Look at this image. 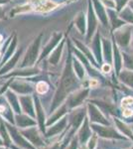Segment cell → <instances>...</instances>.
Returning a JSON list of instances; mask_svg holds the SVG:
<instances>
[{
  "label": "cell",
  "mask_w": 133,
  "mask_h": 149,
  "mask_svg": "<svg viewBox=\"0 0 133 149\" xmlns=\"http://www.w3.org/2000/svg\"><path fill=\"white\" fill-rule=\"evenodd\" d=\"M41 37H42V35H40L37 39L34 40V42L31 44V46L29 47L28 51L26 53L25 60H24V65H32L34 62H35L36 58H37L38 54H39Z\"/></svg>",
  "instance_id": "6da1fadb"
},
{
  "label": "cell",
  "mask_w": 133,
  "mask_h": 149,
  "mask_svg": "<svg viewBox=\"0 0 133 149\" xmlns=\"http://www.w3.org/2000/svg\"><path fill=\"white\" fill-rule=\"evenodd\" d=\"M48 90H49V86H48V85L45 83V81H40V83H38V85H37V92L43 95V93H47Z\"/></svg>",
  "instance_id": "7a4b0ae2"
},
{
  "label": "cell",
  "mask_w": 133,
  "mask_h": 149,
  "mask_svg": "<svg viewBox=\"0 0 133 149\" xmlns=\"http://www.w3.org/2000/svg\"><path fill=\"white\" fill-rule=\"evenodd\" d=\"M123 114H124L125 116H129V115L132 114V111L130 109H125L124 112H123Z\"/></svg>",
  "instance_id": "3957f363"
},
{
  "label": "cell",
  "mask_w": 133,
  "mask_h": 149,
  "mask_svg": "<svg viewBox=\"0 0 133 149\" xmlns=\"http://www.w3.org/2000/svg\"><path fill=\"white\" fill-rule=\"evenodd\" d=\"M4 109H5V107H2V105H1V107H0V112H2Z\"/></svg>",
  "instance_id": "277c9868"
}]
</instances>
